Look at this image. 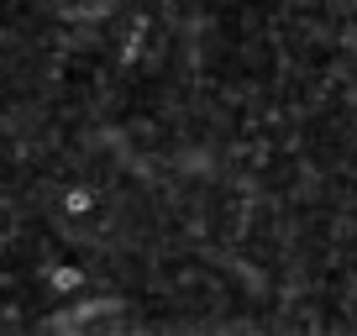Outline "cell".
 <instances>
[{
	"instance_id": "cell-1",
	"label": "cell",
	"mask_w": 357,
	"mask_h": 336,
	"mask_svg": "<svg viewBox=\"0 0 357 336\" xmlns=\"http://www.w3.org/2000/svg\"><path fill=\"white\" fill-rule=\"evenodd\" d=\"M58 211H63V215H74V221H79V215H89V211H95V190H84V184L63 190V194H58Z\"/></svg>"
},
{
	"instance_id": "cell-2",
	"label": "cell",
	"mask_w": 357,
	"mask_h": 336,
	"mask_svg": "<svg viewBox=\"0 0 357 336\" xmlns=\"http://www.w3.org/2000/svg\"><path fill=\"white\" fill-rule=\"evenodd\" d=\"M47 284H53L58 294H68V289H79V284H84V273H79V268H53V273H47Z\"/></svg>"
},
{
	"instance_id": "cell-3",
	"label": "cell",
	"mask_w": 357,
	"mask_h": 336,
	"mask_svg": "<svg viewBox=\"0 0 357 336\" xmlns=\"http://www.w3.org/2000/svg\"><path fill=\"white\" fill-rule=\"evenodd\" d=\"M137 47H142V26H137V32L126 37V47H121V58H126V63H132V58H137Z\"/></svg>"
}]
</instances>
